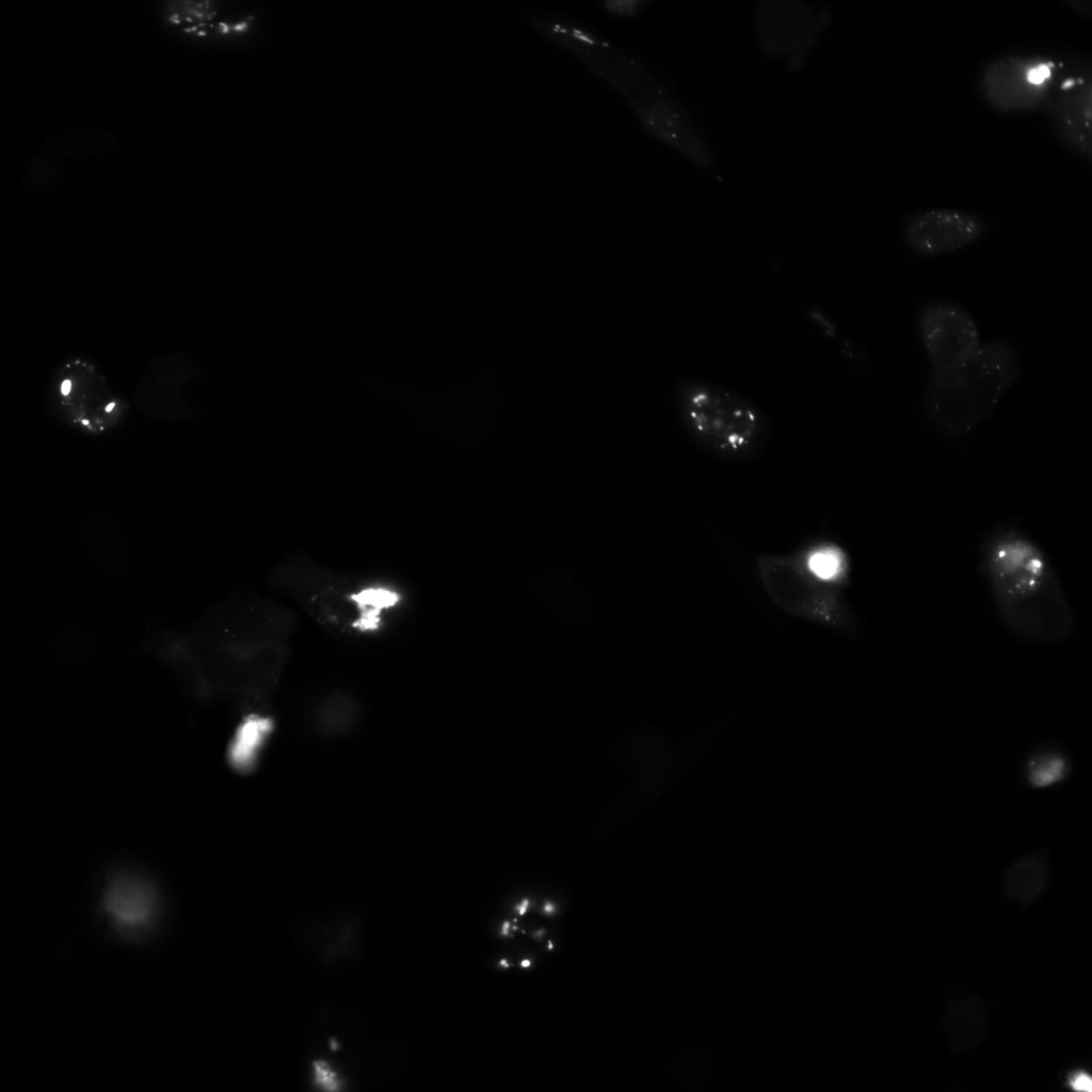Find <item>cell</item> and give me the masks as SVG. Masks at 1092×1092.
Returning a JSON list of instances; mask_svg holds the SVG:
<instances>
[{
	"instance_id": "6da1fadb",
	"label": "cell",
	"mask_w": 1092,
	"mask_h": 1092,
	"mask_svg": "<svg viewBox=\"0 0 1092 1092\" xmlns=\"http://www.w3.org/2000/svg\"><path fill=\"white\" fill-rule=\"evenodd\" d=\"M979 565L995 612L1015 639L1056 644L1075 631V611L1041 545L1012 523L992 528L979 545Z\"/></svg>"
},
{
	"instance_id": "7a4b0ae2",
	"label": "cell",
	"mask_w": 1092,
	"mask_h": 1092,
	"mask_svg": "<svg viewBox=\"0 0 1092 1092\" xmlns=\"http://www.w3.org/2000/svg\"><path fill=\"white\" fill-rule=\"evenodd\" d=\"M266 581L323 629L353 639L387 631L405 612L410 598L395 579L341 572L303 552L277 560Z\"/></svg>"
},
{
	"instance_id": "3957f363",
	"label": "cell",
	"mask_w": 1092,
	"mask_h": 1092,
	"mask_svg": "<svg viewBox=\"0 0 1092 1092\" xmlns=\"http://www.w3.org/2000/svg\"><path fill=\"white\" fill-rule=\"evenodd\" d=\"M1022 368V354L1013 343L992 340L961 365L930 372L924 394L928 420L944 436L968 435L993 413Z\"/></svg>"
},
{
	"instance_id": "277c9868",
	"label": "cell",
	"mask_w": 1092,
	"mask_h": 1092,
	"mask_svg": "<svg viewBox=\"0 0 1092 1092\" xmlns=\"http://www.w3.org/2000/svg\"><path fill=\"white\" fill-rule=\"evenodd\" d=\"M673 407L686 435L703 450L726 461L755 456L770 433V420L758 405L708 380H679Z\"/></svg>"
},
{
	"instance_id": "5b68a950",
	"label": "cell",
	"mask_w": 1092,
	"mask_h": 1092,
	"mask_svg": "<svg viewBox=\"0 0 1092 1092\" xmlns=\"http://www.w3.org/2000/svg\"><path fill=\"white\" fill-rule=\"evenodd\" d=\"M48 397L51 412L62 424L90 437L114 431L130 407L100 366L84 355H71L58 365Z\"/></svg>"
},
{
	"instance_id": "8992f818",
	"label": "cell",
	"mask_w": 1092,
	"mask_h": 1092,
	"mask_svg": "<svg viewBox=\"0 0 1092 1092\" xmlns=\"http://www.w3.org/2000/svg\"><path fill=\"white\" fill-rule=\"evenodd\" d=\"M755 567L765 593L785 613L838 631L854 629L841 590L816 579L797 552L759 555Z\"/></svg>"
},
{
	"instance_id": "52a82bcc",
	"label": "cell",
	"mask_w": 1092,
	"mask_h": 1092,
	"mask_svg": "<svg viewBox=\"0 0 1092 1092\" xmlns=\"http://www.w3.org/2000/svg\"><path fill=\"white\" fill-rule=\"evenodd\" d=\"M200 369L186 354L170 352L152 357L141 371L132 405L151 420L184 422L200 412Z\"/></svg>"
},
{
	"instance_id": "ba28073f",
	"label": "cell",
	"mask_w": 1092,
	"mask_h": 1092,
	"mask_svg": "<svg viewBox=\"0 0 1092 1092\" xmlns=\"http://www.w3.org/2000/svg\"><path fill=\"white\" fill-rule=\"evenodd\" d=\"M162 31L196 47H224L244 42L255 29L252 14L215 1L174 0L157 9Z\"/></svg>"
},
{
	"instance_id": "9c48e42d",
	"label": "cell",
	"mask_w": 1092,
	"mask_h": 1092,
	"mask_svg": "<svg viewBox=\"0 0 1092 1092\" xmlns=\"http://www.w3.org/2000/svg\"><path fill=\"white\" fill-rule=\"evenodd\" d=\"M1058 65L1039 55H1010L982 70V96L999 111L1042 109L1053 89Z\"/></svg>"
},
{
	"instance_id": "30bf717a",
	"label": "cell",
	"mask_w": 1092,
	"mask_h": 1092,
	"mask_svg": "<svg viewBox=\"0 0 1092 1092\" xmlns=\"http://www.w3.org/2000/svg\"><path fill=\"white\" fill-rule=\"evenodd\" d=\"M1091 64L1082 59L1058 66L1053 89L1042 107L1059 140L1088 159L1091 136Z\"/></svg>"
},
{
	"instance_id": "8fae6325",
	"label": "cell",
	"mask_w": 1092,
	"mask_h": 1092,
	"mask_svg": "<svg viewBox=\"0 0 1092 1092\" xmlns=\"http://www.w3.org/2000/svg\"><path fill=\"white\" fill-rule=\"evenodd\" d=\"M918 333L930 364V372L961 365L983 343L971 315L947 301L931 302L921 308Z\"/></svg>"
},
{
	"instance_id": "7c38bea8",
	"label": "cell",
	"mask_w": 1092,
	"mask_h": 1092,
	"mask_svg": "<svg viewBox=\"0 0 1092 1092\" xmlns=\"http://www.w3.org/2000/svg\"><path fill=\"white\" fill-rule=\"evenodd\" d=\"M985 229V221L975 213L937 208L910 215L904 222L902 237L912 252L937 256L974 243Z\"/></svg>"
},
{
	"instance_id": "4fadbf2b",
	"label": "cell",
	"mask_w": 1092,
	"mask_h": 1092,
	"mask_svg": "<svg viewBox=\"0 0 1092 1092\" xmlns=\"http://www.w3.org/2000/svg\"><path fill=\"white\" fill-rule=\"evenodd\" d=\"M824 14L797 2H767L757 10V32L764 49L777 57L807 51L816 42Z\"/></svg>"
},
{
	"instance_id": "5bb4252c",
	"label": "cell",
	"mask_w": 1092,
	"mask_h": 1092,
	"mask_svg": "<svg viewBox=\"0 0 1092 1092\" xmlns=\"http://www.w3.org/2000/svg\"><path fill=\"white\" fill-rule=\"evenodd\" d=\"M989 1023L987 1009L979 996L958 994L946 1001L940 1024L951 1049L967 1054L985 1042Z\"/></svg>"
},
{
	"instance_id": "9a60e30c",
	"label": "cell",
	"mask_w": 1092,
	"mask_h": 1092,
	"mask_svg": "<svg viewBox=\"0 0 1092 1092\" xmlns=\"http://www.w3.org/2000/svg\"><path fill=\"white\" fill-rule=\"evenodd\" d=\"M1049 878L1048 855L1043 849H1033L1017 856L1005 872L1006 895L1026 905L1045 890Z\"/></svg>"
},
{
	"instance_id": "2e32d148",
	"label": "cell",
	"mask_w": 1092,
	"mask_h": 1092,
	"mask_svg": "<svg viewBox=\"0 0 1092 1092\" xmlns=\"http://www.w3.org/2000/svg\"><path fill=\"white\" fill-rule=\"evenodd\" d=\"M105 905L113 922L129 932L145 927L152 916L150 895L132 880L115 881L106 895Z\"/></svg>"
},
{
	"instance_id": "e0dca14e",
	"label": "cell",
	"mask_w": 1092,
	"mask_h": 1092,
	"mask_svg": "<svg viewBox=\"0 0 1092 1092\" xmlns=\"http://www.w3.org/2000/svg\"><path fill=\"white\" fill-rule=\"evenodd\" d=\"M805 568L821 582L842 589L850 575V559L836 542L818 539L797 551Z\"/></svg>"
},
{
	"instance_id": "ac0fdd59",
	"label": "cell",
	"mask_w": 1092,
	"mask_h": 1092,
	"mask_svg": "<svg viewBox=\"0 0 1092 1092\" xmlns=\"http://www.w3.org/2000/svg\"><path fill=\"white\" fill-rule=\"evenodd\" d=\"M1024 780L1033 789H1050L1062 784L1072 772L1070 755L1056 745L1034 749L1025 759Z\"/></svg>"
},
{
	"instance_id": "d6986e66",
	"label": "cell",
	"mask_w": 1092,
	"mask_h": 1092,
	"mask_svg": "<svg viewBox=\"0 0 1092 1092\" xmlns=\"http://www.w3.org/2000/svg\"><path fill=\"white\" fill-rule=\"evenodd\" d=\"M1067 1083L1072 1090L1077 1092H1089L1092 1088L1090 1075L1082 1070H1077L1071 1074L1067 1078Z\"/></svg>"
},
{
	"instance_id": "ffe728a7",
	"label": "cell",
	"mask_w": 1092,
	"mask_h": 1092,
	"mask_svg": "<svg viewBox=\"0 0 1092 1092\" xmlns=\"http://www.w3.org/2000/svg\"><path fill=\"white\" fill-rule=\"evenodd\" d=\"M682 1070L684 1074H686L688 1078H697L703 1071L702 1066L694 1061H688L687 1063H685Z\"/></svg>"
}]
</instances>
